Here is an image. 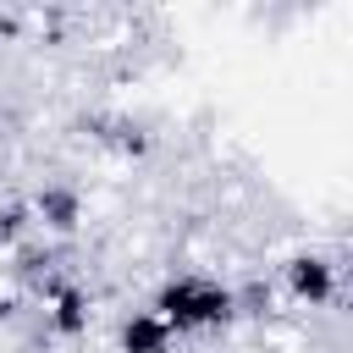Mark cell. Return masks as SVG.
I'll list each match as a JSON object with an SVG mask.
<instances>
[{
    "label": "cell",
    "mask_w": 353,
    "mask_h": 353,
    "mask_svg": "<svg viewBox=\"0 0 353 353\" xmlns=\"http://www.w3.org/2000/svg\"><path fill=\"white\" fill-rule=\"evenodd\" d=\"M287 292L298 298V303H331V292H336V265L325 259V254H292L287 259Z\"/></svg>",
    "instance_id": "2"
},
{
    "label": "cell",
    "mask_w": 353,
    "mask_h": 353,
    "mask_svg": "<svg viewBox=\"0 0 353 353\" xmlns=\"http://www.w3.org/2000/svg\"><path fill=\"white\" fill-rule=\"evenodd\" d=\"M28 215H33L44 232H55V237H72V232L83 226V193H77V188H61V182H55V188H39Z\"/></svg>",
    "instance_id": "3"
},
{
    "label": "cell",
    "mask_w": 353,
    "mask_h": 353,
    "mask_svg": "<svg viewBox=\"0 0 353 353\" xmlns=\"http://www.w3.org/2000/svg\"><path fill=\"white\" fill-rule=\"evenodd\" d=\"M6 314H11V298H0V320H6Z\"/></svg>",
    "instance_id": "7"
},
{
    "label": "cell",
    "mask_w": 353,
    "mask_h": 353,
    "mask_svg": "<svg viewBox=\"0 0 353 353\" xmlns=\"http://www.w3.org/2000/svg\"><path fill=\"white\" fill-rule=\"evenodd\" d=\"M154 314L182 336V331H215L226 320H237V287L215 281V276H171L154 292Z\"/></svg>",
    "instance_id": "1"
},
{
    "label": "cell",
    "mask_w": 353,
    "mask_h": 353,
    "mask_svg": "<svg viewBox=\"0 0 353 353\" xmlns=\"http://www.w3.org/2000/svg\"><path fill=\"white\" fill-rule=\"evenodd\" d=\"M22 232H28V210H22V204H6V210H0V248H11Z\"/></svg>",
    "instance_id": "6"
},
{
    "label": "cell",
    "mask_w": 353,
    "mask_h": 353,
    "mask_svg": "<svg viewBox=\"0 0 353 353\" xmlns=\"http://www.w3.org/2000/svg\"><path fill=\"white\" fill-rule=\"evenodd\" d=\"M171 342H176V331L154 309H132L116 325V353H171Z\"/></svg>",
    "instance_id": "4"
},
{
    "label": "cell",
    "mask_w": 353,
    "mask_h": 353,
    "mask_svg": "<svg viewBox=\"0 0 353 353\" xmlns=\"http://www.w3.org/2000/svg\"><path fill=\"white\" fill-rule=\"evenodd\" d=\"M44 309H50V325L61 336H77L88 331V292L72 287V281H44Z\"/></svg>",
    "instance_id": "5"
}]
</instances>
